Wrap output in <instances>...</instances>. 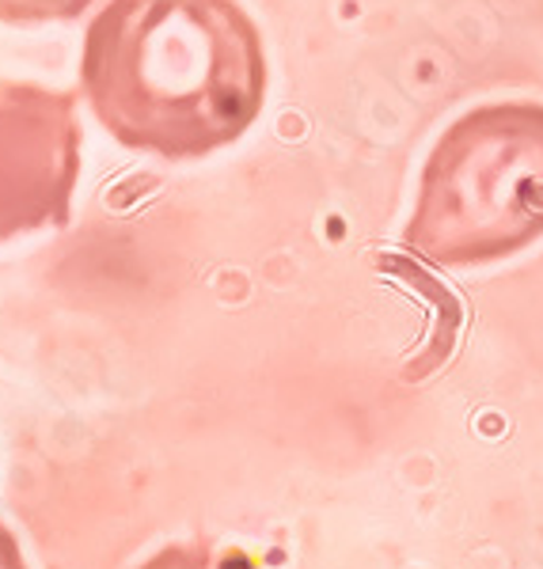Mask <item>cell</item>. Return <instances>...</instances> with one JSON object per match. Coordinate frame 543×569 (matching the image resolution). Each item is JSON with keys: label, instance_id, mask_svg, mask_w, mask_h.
Segmentation results:
<instances>
[{"label": "cell", "instance_id": "obj_1", "mask_svg": "<svg viewBox=\"0 0 543 569\" xmlns=\"http://www.w3.org/2000/svg\"><path fill=\"white\" fill-rule=\"evenodd\" d=\"M80 88L118 144L198 160L259 118L263 34L236 0H110L85 34Z\"/></svg>", "mask_w": 543, "mask_h": 569}, {"label": "cell", "instance_id": "obj_2", "mask_svg": "<svg viewBox=\"0 0 543 569\" xmlns=\"http://www.w3.org/2000/svg\"><path fill=\"white\" fill-rule=\"evenodd\" d=\"M543 236V107L491 103L456 118L422 171L407 247L437 266H478Z\"/></svg>", "mask_w": 543, "mask_h": 569}, {"label": "cell", "instance_id": "obj_3", "mask_svg": "<svg viewBox=\"0 0 543 569\" xmlns=\"http://www.w3.org/2000/svg\"><path fill=\"white\" fill-rule=\"evenodd\" d=\"M80 126L69 91L0 80V240L69 217Z\"/></svg>", "mask_w": 543, "mask_h": 569}, {"label": "cell", "instance_id": "obj_4", "mask_svg": "<svg viewBox=\"0 0 543 569\" xmlns=\"http://www.w3.org/2000/svg\"><path fill=\"white\" fill-rule=\"evenodd\" d=\"M141 569H259L251 555L239 547H214V543H175L164 547Z\"/></svg>", "mask_w": 543, "mask_h": 569}, {"label": "cell", "instance_id": "obj_5", "mask_svg": "<svg viewBox=\"0 0 543 569\" xmlns=\"http://www.w3.org/2000/svg\"><path fill=\"white\" fill-rule=\"evenodd\" d=\"M96 0H0V23L8 27H39L80 20Z\"/></svg>", "mask_w": 543, "mask_h": 569}]
</instances>
